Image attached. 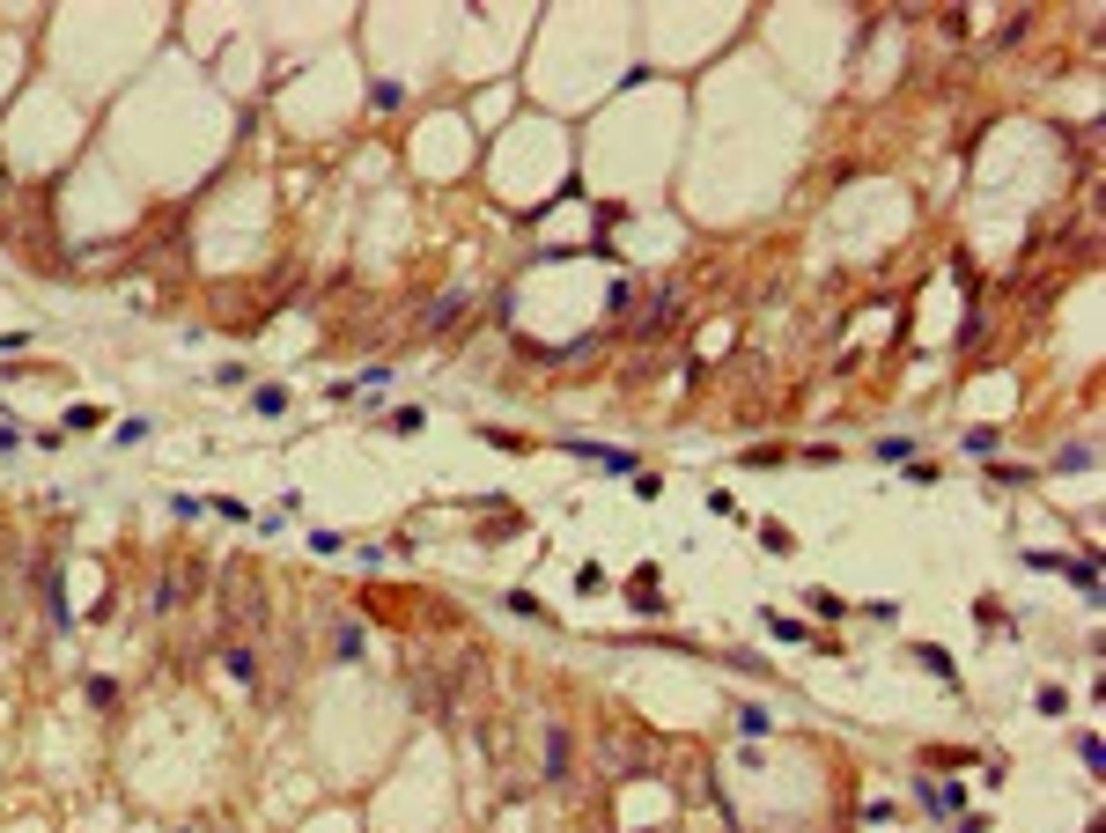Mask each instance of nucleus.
Listing matches in <instances>:
<instances>
[{"mask_svg":"<svg viewBox=\"0 0 1106 833\" xmlns=\"http://www.w3.org/2000/svg\"><path fill=\"white\" fill-rule=\"evenodd\" d=\"M1025 561H1033V568H1055V576H1070L1084 597H1099V568H1091V561H1062V553H1025Z\"/></svg>","mask_w":1106,"mask_h":833,"instance_id":"f257e3e1","label":"nucleus"},{"mask_svg":"<svg viewBox=\"0 0 1106 833\" xmlns=\"http://www.w3.org/2000/svg\"><path fill=\"white\" fill-rule=\"evenodd\" d=\"M465 303H472L465 288H451V295H435V303H428V317H421V332H451V324L465 317Z\"/></svg>","mask_w":1106,"mask_h":833,"instance_id":"f03ea898","label":"nucleus"},{"mask_svg":"<svg viewBox=\"0 0 1106 833\" xmlns=\"http://www.w3.org/2000/svg\"><path fill=\"white\" fill-rule=\"evenodd\" d=\"M568 450H576V458H590V465H605V472H635V450H613V442H583V435H576Z\"/></svg>","mask_w":1106,"mask_h":833,"instance_id":"7ed1b4c3","label":"nucleus"},{"mask_svg":"<svg viewBox=\"0 0 1106 833\" xmlns=\"http://www.w3.org/2000/svg\"><path fill=\"white\" fill-rule=\"evenodd\" d=\"M362 649H369V634L354 620H332V663H362Z\"/></svg>","mask_w":1106,"mask_h":833,"instance_id":"20e7f679","label":"nucleus"},{"mask_svg":"<svg viewBox=\"0 0 1106 833\" xmlns=\"http://www.w3.org/2000/svg\"><path fill=\"white\" fill-rule=\"evenodd\" d=\"M538 738H546V782H568V731H561V723H546Z\"/></svg>","mask_w":1106,"mask_h":833,"instance_id":"39448f33","label":"nucleus"},{"mask_svg":"<svg viewBox=\"0 0 1106 833\" xmlns=\"http://www.w3.org/2000/svg\"><path fill=\"white\" fill-rule=\"evenodd\" d=\"M221 672H229L237 686H251V679H258V649H251V642H229V649H221Z\"/></svg>","mask_w":1106,"mask_h":833,"instance_id":"423d86ee","label":"nucleus"},{"mask_svg":"<svg viewBox=\"0 0 1106 833\" xmlns=\"http://www.w3.org/2000/svg\"><path fill=\"white\" fill-rule=\"evenodd\" d=\"M915 804L929 811V818H945V811H959V789H936L929 774H915Z\"/></svg>","mask_w":1106,"mask_h":833,"instance_id":"0eeeda50","label":"nucleus"},{"mask_svg":"<svg viewBox=\"0 0 1106 833\" xmlns=\"http://www.w3.org/2000/svg\"><path fill=\"white\" fill-rule=\"evenodd\" d=\"M627 605H635V613H664V597H656V568H642V576L627 583Z\"/></svg>","mask_w":1106,"mask_h":833,"instance_id":"6e6552de","label":"nucleus"},{"mask_svg":"<svg viewBox=\"0 0 1106 833\" xmlns=\"http://www.w3.org/2000/svg\"><path fill=\"white\" fill-rule=\"evenodd\" d=\"M915 663H922L929 679H945V686H959V672H952V656L936 649V642H922V649H915Z\"/></svg>","mask_w":1106,"mask_h":833,"instance_id":"1a4fd4ad","label":"nucleus"},{"mask_svg":"<svg viewBox=\"0 0 1106 833\" xmlns=\"http://www.w3.org/2000/svg\"><path fill=\"white\" fill-rule=\"evenodd\" d=\"M251 413H266V421L288 413V392H281V383H258V392H251Z\"/></svg>","mask_w":1106,"mask_h":833,"instance_id":"9d476101","label":"nucleus"},{"mask_svg":"<svg viewBox=\"0 0 1106 833\" xmlns=\"http://www.w3.org/2000/svg\"><path fill=\"white\" fill-rule=\"evenodd\" d=\"M421 421H428L421 406H392V413H383V428H392V435H421Z\"/></svg>","mask_w":1106,"mask_h":833,"instance_id":"9b49d317","label":"nucleus"},{"mask_svg":"<svg viewBox=\"0 0 1106 833\" xmlns=\"http://www.w3.org/2000/svg\"><path fill=\"white\" fill-rule=\"evenodd\" d=\"M878 458L885 465H907L915 458V435H878Z\"/></svg>","mask_w":1106,"mask_h":833,"instance_id":"f8f14e48","label":"nucleus"},{"mask_svg":"<svg viewBox=\"0 0 1106 833\" xmlns=\"http://www.w3.org/2000/svg\"><path fill=\"white\" fill-rule=\"evenodd\" d=\"M804 597H811L819 620H841V613H849V597H834V590H804Z\"/></svg>","mask_w":1106,"mask_h":833,"instance_id":"ddd939ff","label":"nucleus"},{"mask_svg":"<svg viewBox=\"0 0 1106 833\" xmlns=\"http://www.w3.org/2000/svg\"><path fill=\"white\" fill-rule=\"evenodd\" d=\"M738 731H745V738H760V731H774V715L752 701V708H738Z\"/></svg>","mask_w":1106,"mask_h":833,"instance_id":"4468645a","label":"nucleus"},{"mask_svg":"<svg viewBox=\"0 0 1106 833\" xmlns=\"http://www.w3.org/2000/svg\"><path fill=\"white\" fill-rule=\"evenodd\" d=\"M1062 472H1091V442H1070V450H1055Z\"/></svg>","mask_w":1106,"mask_h":833,"instance_id":"2eb2a0df","label":"nucleus"},{"mask_svg":"<svg viewBox=\"0 0 1106 833\" xmlns=\"http://www.w3.org/2000/svg\"><path fill=\"white\" fill-rule=\"evenodd\" d=\"M502 605H509V613H524V620H546V605H538V597H531V590H509V597H502Z\"/></svg>","mask_w":1106,"mask_h":833,"instance_id":"dca6fc26","label":"nucleus"},{"mask_svg":"<svg viewBox=\"0 0 1106 833\" xmlns=\"http://www.w3.org/2000/svg\"><path fill=\"white\" fill-rule=\"evenodd\" d=\"M760 538H767V553H797V538H790V524H760Z\"/></svg>","mask_w":1106,"mask_h":833,"instance_id":"f3484780","label":"nucleus"},{"mask_svg":"<svg viewBox=\"0 0 1106 833\" xmlns=\"http://www.w3.org/2000/svg\"><path fill=\"white\" fill-rule=\"evenodd\" d=\"M60 421H67V428H74V435H82V428H103V413H96V406H67V413H60Z\"/></svg>","mask_w":1106,"mask_h":833,"instance_id":"a211bd4d","label":"nucleus"},{"mask_svg":"<svg viewBox=\"0 0 1106 833\" xmlns=\"http://www.w3.org/2000/svg\"><path fill=\"white\" fill-rule=\"evenodd\" d=\"M1077 752H1084V767H1091V774H1106V745H1099V738H1091V731H1084V738H1077Z\"/></svg>","mask_w":1106,"mask_h":833,"instance_id":"6ab92c4d","label":"nucleus"},{"mask_svg":"<svg viewBox=\"0 0 1106 833\" xmlns=\"http://www.w3.org/2000/svg\"><path fill=\"white\" fill-rule=\"evenodd\" d=\"M399 96H406V89H399V82H369V103H376V111H392V103H399Z\"/></svg>","mask_w":1106,"mask_h":833,"instance_id":"aec40b11","label":"nucleus"}]
</instances>
